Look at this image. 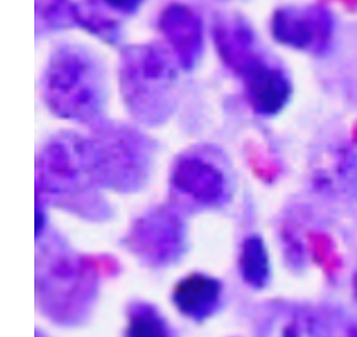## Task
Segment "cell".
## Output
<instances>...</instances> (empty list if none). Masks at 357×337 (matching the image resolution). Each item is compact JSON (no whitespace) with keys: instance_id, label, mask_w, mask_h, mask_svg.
<instances>
[{"instance_id":"1","label":"cell","mask_w":357,"mask_h":337,"mask_svg":"<svg viewBox=\"0 0 357 337\" xmlns=\"http://www.w3.org/2000/svg\"><path fill=\"white\" fill-rule=\"evenodd\" d=\"M37 185L43 199L59 207L101 217L107 211L96 195L85 139L59 135L47 142L37 163Z\"/></svg>"},{"instance_id":"2","label":"cell","mask_w":357,"mask_h":337,"mask_svg":"<svg viewBox=\"0 0 357 337\" xmlns=\"http://www.w3.org/2000/svg\"><path fill=\"white\" fill-rule=\"evenodd\" d=\"M85 146L97 186L132 192L146 183L151 162L146 135L130 126L108 124L85 139Z\"/></svg>"},{"instance_id":"3","label":"cell","mask_w":357,"mask_h":337,"mask_svg":"<svg viewBox=\"0 0 357 337\" xmlns=\"http://www.w3.org/2000/svg\"><path fill=\"white\" fill-rule=\"evenodd\" d=\"M184 227L167 209L149 212L135 221L126 243L130 250L153 266H165L177 260L184 250Z\"/></svg>"},{"instance_id":"4","label":"cell","mask_w":357,"mask_h":337,"mask_svg":"<svg viewBox=\"0 0 357 337\" xmlns=\"http://www.w3.org/2000/svg\"><path fill=\"white\" fill-rule=\"evenodd\" d=\"M171 182L178 194L203 207L219 204L227 192L222 170L201 156L181 158L172 172Z\"/></svg>"},{"instance_id":"5","label":"cell","mask_w":357,"mask_h":337,"mask_svg":"<svg viewBox=\"0 0 357 337\" xmlns=\"http://www.w3.org/2000/svg\"><path fill=\"white\" fill-rule=\"evenodd\" d=\"M223 300L222 284L206 274H191L183 278L172 294L178 313L195 322L212 317L220 310Z\"/></svg>"},{"instance_id":"6","label":"cell","mask_w":357,"mask_h":337,"mask_svg":"<svg viewBox=\"0 0 357 337\" xmlns=\"http://www.w3.org/2000/svg\"><path fill=\"white\" fill-rule=\"evenodd\" d=\"M246 82L250 103L261 114H275L288 103L290 84L277 70L261 64L250 66Z\"/></svg>"},{"instance_id":"7","label":"cell","mask_w":357,"mask_h":337,"mask_svg":"<svg viewBox=\"0 0 357 337\" xmlns=\"http://www.w3.org/2000/svg\"><path fill=\"white\" fill-rule=\"evenodd\" d=\"M238 270L246 286L263 290L271 279V264L266 246L259 237H250L243 241L238 257Z\"/></svg>"},{"instance_id":"8","label":"cell","mask_w":357,"mask_h":337,"mask_svg":"<svg viewBox=\"0 0 357 337\" xmlns=\"http://www.w3.org/2000/svg\"><path fill=\"white\" fill-rule=\"evenodd\" d=\"M126 337H174L168 321L157 308L137 304L128 312Z\"/></svg>"},{"instance_id":"9","label":"cell","mask_w":357,"mask_h":337,"mask_svg":"<svg viewBox=\"0 0 357 337\" xmlns=\"http://www.w3.org/2000/svg\"><path fill=\"white\" fill-rule=\"evenodd\" d=\"M278 38L293 46H305L309 42V31L301 22L280 17L275 24Z\"/></svg>"},{"instance_id":"10","label":"cell","mask_w":357,"mask_h":337,"mask_svg":"<svg viewBox=\"0 0 357 337\" xmlns=\"http://www.w3.org/2000/svg\"><path fill=\"white\" fill-rule=\"evenodd\" d=\"M352 291H354V297L357 300V270L354 273V279H352Z\"/></svg>"}]
</instances>
